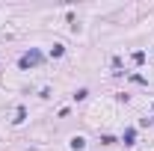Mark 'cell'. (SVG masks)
I'll list each match as a JSON object with an SVG mask.
<instances>
[{
  "label": "cell",
  "mask_w": 154,
  "mask_h": 151,
  "mask_svg": "<svg viewBox=\"0 0 154 151\" xmlns=\"http://www.w3.org/2000/svg\"><path fill=\"white\" fill-rule=\"evenodd\" d=\"M38 59H42V54H36V51H33V54H27L21 62H24V65H30V62H38Z\"/></svg>",
  "instance_id": "obj_1"
}]
</instances>
